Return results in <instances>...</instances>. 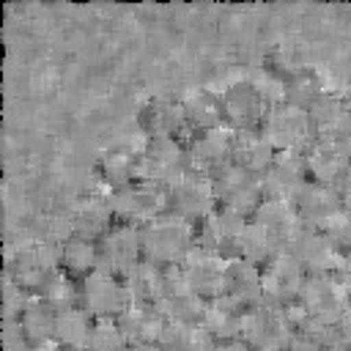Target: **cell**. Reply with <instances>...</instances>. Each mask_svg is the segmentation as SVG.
<instances>
[{"label":"cell","instance_id":"obj_1","mask_svg":"<svg viewBox=\"0 0 351 351\" xmlns=\"http://www.w3.org/2000/svg\"><path fill=\"white\" fill-rule=\"evenodd\" d=\"M140 241H143V261H148L159 269L181 266L184 258L197 247L195 225L170 211L145 222L140 228Z\"/></svg>","mask_w":351,"mask_h":351},{"label":"cell","instance_id":"obj_2","mask_svg":"<svg viewBox=\"0 0 351 351\" xmlns=\"http://www.w3.org/2000/svg\"><path fill=\"white\" fill-rule=\"evenodd\" d=\"M296 332L293 307H280L271 302H258L244 310L241 343L250 351H288Z\"/></svg>","mask_w":351,"mask_h":351},{"label":"cell","instance_id":"obj_3","mask_svg":"<svg viewBox=\"0 0 351 351\" xmlns=\"http://www.w3.org/2000/svg\"><path fill=\"white\" fill-rule=\"evenodd\" d=\"M277 154H304L310 148V143L318 137L310 112L302 107H293L282 99L271 101L261 129H258Z\"/></svg>","mask_w":351,"mask_h":351},{"label":"cell","instance_id":"obj_4","mask_svg":"<svg viewBox=\"0 0 351 351\" xmlns=\"http://www.w3.org/2000/svg\"><path fill=\"white\" fill-rule=\"evenodd\" d=\"M348 304H351V293L346 291V285L340 282V277L335 271L332 274H307L299 302L293 304V313H296V318H304V321L337 326V321Z\"/></svg>","mask_w":351,"mask_h":351},{"label":"cell","instance_id":"obj_5","mask_svg":"<svg viewBox=\"0 0 351 351\" xmlns=\"http://www.w3.org/2000/svg\"><path fill=\"white\" fill-rule=\"evenodd\" d=\"M219 101H222V126H228L236 134L258 132L263 118H266V112H269V107H271L269 93L255 80L230 82L219 93Z\"/></svg>","mask_w":351,"mask_h":351},{"label":"cell","instance_id":"obj_6","mask_svg":"<svg viewBox=\"0 0 351 351\" xmlns=\"http://www.w3.org/2000/svg\"><path fill=\"white\" fill-rule=\"evenodd\" d=\"M129 304H132V299H129L123 277H118L101 266L80 282V307L93 321H118Z\"/></svg>","mask_w":351,"mask_h":351},{"label":"cell","instance_id":"obj_7","mask_svg":"<svg viewBox=\"0 0 351 351\" xmlns=\"http://www.w3.org/2000/svg\"><path fill=\"white\" fill-rule=\"evenodd\" d=\"M110 206H112L115 222H126V225H137V228H143L145 222H151L167 211L165 189L145 178H134L132 184L112 189Z\"/></svg>","mask_w":351,"mask_h":351},{"label":"cell","instance_id":"obj_8","mask_svg":"<svg viewBox=\"0 0 351 351\" xmlns=\"http://www.w3.org/2000/svg\"><path fill=\"white\" fill-rule=\"evenodd\" d=\"M60 269L58 263V247L47 244V241H30L22 244L8 263V277L11 282L27 293V296H38V291L44 288V282Z\"/></svg>","mask_w":351,"mask_h":351},{"label":"cell","instance_id":"obj_9","mask_svg":"<svg viewBox=\"0 0 351 351\" xmlns=\"http://www.w3.org/2000/svg\"><path fill=\"white\" fill-rule=\"evenodd\" d=\"M233 143H236V132H230L228 126L192 132L186 137L189 170L214 178L217 173H222L225 167L233 165Z\"/></svg>","mask_w":351,"mask_h":351},{"label":"cell","instance_id":"obj_10","mask_svg":"<svg viewBox=\"0 0 351 351\" xmlns=\"http://www.w3.org/2000/svg\"><path fill=\"white\" fill-rule=\"evenodd\" d=\"M165 200H167V211L197 225L203 222L214 208H217V197H214V184L208 176L200 173H184L178 181H173L165 189Z\"/></svg>","mask_w":351,"mask_h":351},{"label":"cell","instance_id":"obj_11","mask_svg":"<svg viewBox=\"0 0 351 351\" xmlns=\"http://www.w3.org/2000/svg\"><path fill=\"white\" fill-rule=\"evenodd\" d=\"M137 126L145 134V140H186L189 123L181 107V96H151L137 110Z\"/></svg>","mask_w":351,"mask_h":351},{"label":"cell","instance_id":"obj_12","mask_svg":"<svg viewBox=\"0 0 351 351\" xmlns=\"http://www.w3.org/2000/svg\"><path fill=\"white\" fill-rule=\"evenodd\" d=\"M184 173H189L186 140H145L140 148V178L167 189Z\"/></svg>","mask_w":351,"mask_h":351},{"label":"cell","instance_id":"obj_13","mask_svg":"<svg viewBox=\"0 0 351 351\" xmlns=\"http://www.w3.org/2000/svg\"><path fill=\"white\" fill-rule=\"evenodd\" d=\"M214 184V197H217V206L225 208V211H233L244 219H252V214L261 208L263 203V186H261V178L239 170L236 165L225 167L222 173H217L211 178Z\"/></svg>","mask_w":351,"mask_h":351},{"label":"cell","instance_id":"obj_14","mask_svg":"<svg viewBox=\"0 0 351 351\" xmlns=\"http://www.w3.org/2000/svg\"><path fill=\"white\" fill-rule=\"evenodd\" d=\"M247 222L250 219H244V217L217 206L203 222L195 225V241H197V247H203V250L230 261V258L239 255V244H241Z\"/></svg>","mask_w":351,"mask_h":351},{"label":"cell","instance_id":"obj_15","mask_svg":"<svg viewBox=\"0 0 351 351\" xmlns=\"http://www.w3.org/2000/svg\"><path fill=\"white\" fill-rule=\"evenodd\" d=\"M96 247H99V266L118 277H126L137 263H143V241L137 225L115 222L96 241Z\"/></svg>","mask_w":351,"mask_h":351},{"label":"cell","instance_id":"obj_16","mask_svg":"<svg viewBox=\"0 0 351 351\" xmlns=\"http://www.w3.org/2000/svg\"><path fill=\"white\" fill-rule=\"evenodd\" d=\"M304 280H307V274L296 263V258L288 250L277 252L263 266V302H271L280 307H293L299 302Z\"/></svg>","mask_w":351,"mask_h":351},{"label":"cell","instance_id":"obj_17","mask_svg":"<svg viewBox=\"0 0 351 351\" xmlns=\"http://www.w3.org/2000/svg\"><path fill=\"white\" fill-rule=\"evenodd\" d=\"M302 159L307 167V178L315 184H326V186H340V181L351 170L348 151L332 134H318L310 143V148L302 154Z\"/></svg>","mask_w":351,"mask_h":351},{"label":"cell","instance_id":"obj_18","mask_svg":"<svg viewBox=\"0 0 351 351\" xmlns=\"http://www.w3.org/2000/svg\"><path fill=\"white\" fill-rule=\"evenodd\" d=\"M178 269H181L186 285L200 299L211 302V299L225 296V269H228V261L225 258H219V255H214V252H208L203 247H195L184 258V263Z\"/></svg>","mask_w":351,"mask_h":351},{"label":"cell","instance_id":"obj_19","mask_svg":"<svg viewBox=\"0 0 351 351\" xmlns=\"http://www.w3.org/2000/svg\"><path fill=\"white\" fill-rule=\"evenodd\" d=\"M307 167L302 154H277L271 167L261 176L263 197L266 200H288L293 203L299 192L307 186Z\"/></svg>","mask_w":351,"mask_h":351},{"label":"cell","instance_id":"obj_20","mask_svg":"<svg viewBox=\"0 0 351 351\" xmlns=\"http://www.w3.org/2000/svg\"><path fill=\"white\" fill-rule=\"evenodd\" d=\"M288 252L296 258L304 274H332L337 271V263H340L337 247L329 241L324 230H315V228H302V233L293 239Z\"/></svg>","mask_w":351,"mask_h":351},{"label":"cell","instance_id":"obj_21","mask_svg":"<svg viewBox=\"0 0 351 351\" xmlns=\"http://www.w3.org/2000/svg\"><path fill=\"white\" fill-rule=\"evenodd\" d=\"M293 208L302 219L304 228H315V230H324L340 211H343V203H340V192L337 186H326V184H315V181H307V186L299 192V197L293 200Z\"/></svg>","mask_w":351,"mask_h":351},{"label":"cell","instance_id":"obj_22","mask_svg":"<svg viewBox=\"0 0 351 351\" xmlns=\"http://www.w3.org/2000/svg\"><path fill=\"white\" fill-rule=\"evenodd\" d=\"M96 178L99 184L112 192V189H121L126 184H132L134 178H140V151L132 148V145H123V143H115V145H107L99 156H96Z\"/></svg>","mask_w":351,"mask_h":351},{"label":"cell","instance_id":"obj_23","mask_svg":"<svg viewBox=\"0 0 351 351\" xmlns=\"http://www.w3.org/2000/svg\"><path fill=\"white\" fill-rule=\"evenodd\" d=\"M16 332L27 348L44 351L55 343V310L38 296H27V302L16 310Z\"/></svg>","mask_w":351,"mask_h":351},{"label":"cell","instance_id":"obj_24","mask_svg":"<svg viewBox=\"0 0 351 351\" xmlns=\"http://www.w3.org/2000/svg\"><path fill=\"white\" fill-rule=\"evenodd\" d=\"M165 315L170 321H189V324H200L203 313H206V299H200L184 280L181 269L173 266L167 269V280H165V293H162V304Z\"/></svg>","mask_w":351,"mask_h":351},{"label":"cell","instance_id":"obj_25","mask_svg":"<svg viewBox=\"0 0 351 351\" xmlns=\"http://www.w3.org/2000/svg\"><path fill=\"white\" fill-rule=\"evenodd\" d=\"M112 225H115V214H112V206H110V192H104V195L90 192L71 211V233L74 236L99 241Z\"/></svg>","mask_w":351,"mask_h":351},{"label":"cell","instance_id":"obj_26","mask_svg":"<svg viewBox=\"0 0 351 351\" xmlns=\"http://www.w3.org/2000/svg\"><path fill=\"white\" fill-rule=\"evenodd\" d=\"M126 340L132 346H154L162 340V332L167 326V315L159 304H137L132 302L121 318H118Z\"/></svg>","mask_w":351,"mask_h":351},{"label":"cell","instance_id":"obj_27","mask_svg":"<svg viewBox=\"0 0 351 351\" xmlns=\"http://www.w3.org/2000/svg\"><path fill=\"white\" fill-rule=\"evenodd\" d=\"M225 296L244 310L263 302V266L244 258H230L225 269Z\"/></svg>","mask_w":351,"mask_h":351},{"label":"cell","instance_id":"obj_28","mask_svg":"<svg viewBox=\"0 0 351 351\" xmlns=\"http://www.w3.org/2000/svg\"><path fill=\"white\" fill-rule=\"evenodd\" d=\"M252 219L282 247V250H288L291 244H293V239L302 233V219H299V214H296V208H293V203H288V200H266L263 197V203H261V208L252 214Z\"/></svg>","mask_w":351,"mask_h":351},{"label":"cell","instance_id":"obj_29","mask_svg":"<svg viewBox=\"0 0 351 351\" xmlns=\"http://www.w3.org/2000/svg\"><path fill=\"white\" fill-rule=\"evenodd\" d=\"M58 263H60L63 274H69L71 280L82 282L88 274H93L99 269V247L90 239L69 233L58 244Z\"/></svg>","mask_w":351,"mask_h":351},{"label":"cell","instance_id":"obj_30","mask_svg":"<svg viewBox=\"0 0 351 351\" xmlns=\"http://www.w3.org/2000/svg\"><path fill=\"white\" fill-rule=\"evenodd\" d=\"M181 107L189 123V132H206L222 126V101L211 88H192L181 96Z\"/></svg>","mask_w":351,"mask_h":351},{"label":"cell","instance_id":"obj_31","mask_svg":"<svg viewBox=\"0 0 351 351\" xmlns=\"http://www.w3.org/2000/svg\"><path fill=\"white\" fill-rule=\"evenodd\" d=\"M277 151L271 148V143L261 134V132H241L236 134V143H233V165L255 178H261L271 162H274Z\"/></svg>","mask_w":351,"mask_h":351},{"label":"cell","instance_id":"obj_32","mask_svg":"<svg viewBox=\"0 0 351 351\" xmlns=\"http://www.w3.org/2000/svg\"><path fill=\"white\" fill-rule=\"evenodd\" d=\"M241 321H244V307L228 296H219V299L206 302V313H203L200 324L206 326L211 340L219 343V340H239L241 337Z\"/></svg>","mask_w":351,"mask_h":351},{"label":"cell","instance_id":"obj_33","mask_svg":"<svg viewBox=\"0 0 351 351\" xmlns=\"http://www.w3.org/2000/svg\"><path fill=\"white\" fill-rule=\"evenodd\" d=\"M93 318L82 307H69L55 313V348L66 351H85L90 332H93Z\"/></svg>","mask_w":351,"mask_h":351},{"label":"cell","instance_id":"obj_34","mask_svg":"<svg viewBox=\"0 0 351 351\" xmlns=\"http://www.w3.org/2000/svg\"><path fill=\"white\" fill-rule=\"evenodd\" d=\"M165 280H167V269H159L148 261L137 263L126 277V291L129 299L137 304H162V293H165Z\"/></svg>","mask_w":351,"mask_h":351},{"label":"cell","instance_id":"obj_35","mask_svg":"<svg viewBox=\"0 0 351 351\" xmlns=\"http://www.w3.org/2000/svg\"><path fill=\"white\" fill-rule=\"evenodd\" d=\"M307 112H310V121H313L318 134H335V132H343V129L351 126V115H348V107H346V93H337L332 88Z\"/></svg>","mask_w":351,"mask_h":351},{"label":"cell","instance_id":"obj_36","mask_svg":"<svg viewBox=\"0 0 351 351\" xmlns=\"http://www.w3.org/2000/svg\"><path fill=\"white\" fill-rule=\"evenodd\" d=\"M288 351H346V346L337 335V326L296 318V332L291 337Z\"/></svg>","mask_w":351,"mask_h":351},{"label":"cell","instance_id":"obj_37","mask_svg":"<svg viewBox=\"0 0 351 351\" xmlns=\"http://www.w3.org/2000/svg\"><path fill=\"white\" fill-rule=\"evenodd\" d=\"M326 90L329 88H326L324 77L313 66H304L291 80L282 82V101H288L293 107H302V110H310Z\"/></svg>","mask_w":351,"mask_h":351},{"label":"cell","instance_id":"obj_38","mask_svg":"<svg viewBox=\"0 0 351 351\" xmlns=\"http://www.w3.org/2000/svg\"><path fill=\"white\" fill-rule=\"evenodd\" d=\"M159 346L165 351H211L214 340L206 332L203 324H189V321H170L162 332Z\"/></svg>","mask_w":351,"mask_h":351},{"label":"cell","instance_id":"obj_39","mask_svg":"<svg viewBox=\"0 0 351 351\" xmlns=\"http://www.w3.org/2000/svg\"><path fill=\"white\" fill-rule=\"evenodd\" d=\"M277 252H282V247H280L255 219H250L247 228H244V236H241V244H239V255H236V258H244V261H250V263L266 266Z\"/></svg>","mask_w":351,"mask_h":351},{"label":"cell","instance_id":"obj_40","mask_svg":"<svg viewBox=\"0 0 351 351\" xmlns=\"http://www.w3.org/2000/svg\"><path fill=\"white\" fill-rule=\"evenodd\" d=\"M38 299L47 302L55 313L58 310H69V307H80V282L71 280L69 274H63L60 269L44 282V288L38 291Z\"/></svg>","mask_w":351,"mask_h":351},{"label":"cell","instance_id":"obj_41","mask_svg":"<svg viewBox=\"0 0 351 351\" xmlns=\"http://www.w3.org/2000/svg\"><path fill=\"white\" fill-rule=\"evenodd\" d=\"M263 66H266V71H269L274 80L285 82V80H291L299 69H304V60H302V55H299L296 47H291V44H274V47L266 49Z\"/></svg>","mask_w":351,"mask_h":351},{"label":"cell","instance_id":"obj_42","mask_svg":"<svg viewBox=\"0 0 351 351\" xmlns=\"http://www.w3.org/2000/svg\"><path fill=\"white\" fill-rule=\"evenodd\" d=\"M129 348L132 343L126 340L118 321H96L90 340L85 346V351H129Z\"/></svg>","mask_w":351,"mask_h":351},{"label":"cell","instance_id":"obj_43","mask_svg":"<svg viewBox=\"0 0 351 351\" xmlns=\"http://www.w3.org/2000/svg\"><path fill=\"white\" fill-rule=\"evenodd\" d=\"M324 233L329 236V241L337 247L340 255L351 252V214H348V211H340V214L324 228Z\"/></svg>","mask_w":351,"mask_h":351},{"label":"cell","instance_id":"obj_44","mask_svg":"<svg viewBox=\"0 0 351 351\" xmlns=\"http://www.w3.org/2000/svg\"><path fill=\"white\" fill-rule=\"evenodd\" d=\"M337 335H340L346 351H351V304L346 307V313H343L340 321H337Z\"/></svg>","mask_w":351,"mask_h":351},{"label":"cell","instance_id":"obj_45","mask_svg":"<svg viewBox=\"0 0 351 351\" xmlns=\"http://www.w3.org/2000/svg\"><path fill=\"white\" fill-rule=\"evenodd\" d=\"M335 274L340 277V282H343L346 291L351 293V252L340 255V263H337V271H335Z\"/></svg>","mask_w":351,"mask_h":351},{"label":"cell","instance_id":"obj_46","mask_svg":"<svg viewBox=\"0 0 351 351\" xmlns=\"http://www.w3.org/2000/svg\"><path fill=\"white\" fill-rule=\"evenodd\" d=\"M337 192H340V203H343V211H348V214H351V170H348V176L340 181Z\"/></svg>","mask_w":351,"mask_h":351},{"label":"cell","instance_id":"obj_47","mask_svg":"<svg viewBox=\"0 0 351 351\" xmlns=\"http://www.w3.org/2000/svg\"><path fill=\"white\" fill-rule=\"evenodd\" d=\"M211 351H250L241 340H219L211 346Z\"/></svg>","mask_w":351,"mask_h":351},{"label":"cell","instance_id":"obj_48","mask_svg":"<svg viewBox=\"0 0 351 351\" xmlns=\"http://www.w3.org/2000/svg\"><path fill=\"white\" fill-rule=\"evenodd\" d=\"M129 351H165L159 343H154V346H132Z\"/></svg>","mask_w":351,"mask_h":351},{"label":"cell","instance_id":"obj_49","mask_svg":"<svg viewBox=\"0 0 351 351\" xmlns=\"http://www.w3.org/2000/svg\"><path fill=\"white\" fill-rule=\"evenodd\" d=\"M346 107H348V115H351V88L346 90Z\"/></svg>","mask_w":351,"mask_h":351},{"label":"cell","instance_id":"obj_50","mask_svg":"<svg viewBox=\"0 0 351 351\" xmlns=\"http://www.w3.org/2000/svg\"><path fill=\"white\" fill-rule=\"evenodd\" d=\"M47 351H66V348H55V346H52V348H47Z\"/></svg>","mask_w":351,"mask_h":351}]
</instances>
